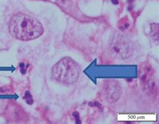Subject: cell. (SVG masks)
Wrapping results in <instances>:
<instances>
[{"label": "cell", "instance_id": "obj_1", "mask_svg": "<svg viewBox=\"0 0 159 124\" xmlns=\"http://www.w3.org/2000/svg\"><path fill=\"white\" fill-rule=\"evenodd\" d=\"M9 31L14 38L29 41L39 38L44 32L43 25L31 16L18 14L10 20Z\"/></svg>", "mask_w": 159, "mask_h": 124}, {"label": "cell", "instance_id": "obj_2", "mask_svg": "<svg viewBox=\"0 0 159 124\" xmlns=\"http://www.w3.org/2000/svg\"><path fill=\"white\" fill-rule=\"evenodd\" d=\"M81 69L77 63L70 57H64L54 65L52 77L61 83L71 85L77 81Z\"/></svg>", "mask_w": 159, "mask_h": 124}, {"label": "cell", "instance_id": "obj_3", "mask_svg": "<svg viewBox=\"0 0 159 124\" xmlns=\"http://www.w3.org/2000/svg\"><path fill=\"white\" fill-rule=\"evenodd\" d=\"M133 45L128 38L118 36L112 38L109 51L110 55L116 59L125 60L132 55Z\"/></svg>", "mask_w": 159, "mask_h": 124}, {"label": "cell", "instance_id": "obj_4", "mask_svg": "<svg viewBox=\"0 0 159 124\" xmlns=\"http://www.w3.org/2000/svg\"><path fill=\"white\" fill-rule=\"evenodd\" d=\"M103 93L106 101L115 103L122 96V90L118 82L114 80H107L103 84Z\"/></svg>", "mask_w": 159, "mask_h": 124}, {"label": "cell", "instance_id": "obj_5", "mask_svg": "<svg viewBox=\"0 0 159 124\" xmlns=\"http://www.w3.org/2000/svg\"><path fill=\"white\" fill-rule=\"evenodd\" d=\"M154 70L149 63L144 62L139 67V78L142 86H144L152 79Z\"/></svg>", "mask_w": 159, "mask_h": 124}, {"label": "cell", "instance_id": "obj_6", "mask_svg": "<svg viewBox=\"0 0 159 124\" xmlns=\"http://www.w3.org/2000/svg\"><path fill=\"white\" fill-rule=\"evenodd\" d=\"M25 96L28 97V99L26 98V102L28 103V104H32V103H33V99H32V97L30 95V93L28 91H27L26 93V95Z\"/></svg>", "mask_w": 159, "mask_h": 124}, {"label": "cell", "instance_id": "obj_7", "mask_svg": "<svg viewBox=\"0 0 159 124\" xmlns=\"http://www.w3.org/2000/svg\"><path fill=\"white\" fill-rule=\"evenodd\" d=\"M112 3H115V4H117V3H118V2H117L116 0H112Z\"/></svg>", "mask_w": 159, "mask_h": 124}]
</instances>
